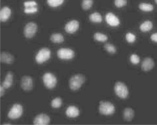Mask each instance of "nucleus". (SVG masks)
<instances>
[{"label":"nucleus","instance_id":"f257e3e1","mask_svg":"<svg viewBox=\"0 0 157 125\" xmlns=\"http://www.w3.org/2000/svg\"><path fill=\"white\" fill-rule=\"evenodd\" d=\"M85 81L84 76L81 75H77L72 77L69 82L70 87L73 90L79 89Z\"/></svg>","mask_w":157,"mask_h":125},{"label":"nucleus","instance_id":"473e14b6","mask_svg":"<svg viewBox=\"0 0 157 125\" xmlns=\"http://www.w3.org/2000/svg\"><path fill=\"white\" fill-rule=\"evenodd\" d=\"M151 38L152 41L157 43V33L153 34L151 36Z\"/></svg>","mask_w":157,"mask_h":125},{"label":"nucleus","instance_id":"cd10ccee","mask_svg":"<svg viewBox=\"0 0 157 125\" xmlns=\"http://www.w3.org/2000/svg\"><path fill=\"white\" fill-rule=\"evenodd\" d=\"M130 60L131 62L134 64H137L139 63L140 62L139 57L136 55L133 54L130 56Z\"/></svg>","mask_w":157,"mask_h":125},{"label":"nucleus","instance_id":"20e7f679","mask_svg":"<svg viewBox=\"0 0 157 125\" xmlns=\"http://www.w3.org/2000/svg\"><path fill=\"white\" fill-rule=\"evenodd\" d=\"M99 110L101 114L109 115L114 113L115 109L112 103L108 102H101L100 103Z\"/></svg>","mask_w":157,"mask_h":125},{"label":"nucleus","instance_id":"1a4fd4ad","mask_svg":"<svg viewBox=\"0 0 157 125\" xmlns=\"http://www.w3.org/2000/svg\"><path fill=\"white\" fill-rule=\"evenodd\" d=\"M22 88L25 91H29L33 88V81L32 78L28 76L22 77L21 82Z\"/></svg>","mask_w":157,"mask_h":125},{"label":"nucleus","instance_id":"39448f33","mask_svg":"<svg viewBox=\"0 0 157 125\" xmlns=\"http://www.w3.org/2000/svg\"><path fill=\"white\" fill-rule=\"evenodd\" d=\"M51 51L47 48L41 49L38 52L36 57L37 62L41 64L48 61L51 56Z\"/></svg>","mask_w":157,"mask_h":125},{"label":"nucleus","instance_id":"f3484780","mask_svg":"<svg viewBox=\"0 0 157 125\" xmlns=\"http://www.w3.org/2000/svg\"><path fill=\"white\" fill-rule=\"evenodd\" d=\"M66 113L68 117L75 118L78 116L79 115V111L76 107L71 106L67 108Z\"/></svg>","mask_w":157,"mask_h":125},{"label":"nucleus","instance_id":"dca6fc26","mask_svg":"<svg viewBox=\"0 0 157 125\" xmlns=\"http://www.w3.org/2000/svg\"><path fill=\"white\" fill-rule=\"evenodd\" d=\"M13 75L11 72H9L6 74L4 81L2 84V86L5 89L10 88L13 83Z\"/></svg>","mask_w":157,"mask_h":125},{"label":"nucleus","instance_id":"f03ea898","mask_svg":"<svg viewBox=\"0 0 157 125\" xmlns=\"http://www.w3.org/2000/svg\"><path fill=\"white\" fill-rule=\"evenodd\" d=\"M43 80L46 87L50 89L54 88L57 84L56 78L50 73H47L44 75Z\"/></svg>","mask_w":157,"mask_h":125},{"label":"nucleus","instance_id":"72a5a7b5","mask_svg":"<svg viewBox=\"0 0 157 125\" xmlns=\"http://www.w3.org/2000/svg\"><path fill=\"white\" fill-rule=\"evenodd\" d=\"M5 88L2 86H1L0 87V95H1V97L3 96L4 93Z\"/></svg>","mask_w":157,"mask_h":125},{"label":"nucleus","instance_id":"f704fd0d","mask_svg":"<svg viewBox=\"0 0 157 125\" xmlns=\"http://www.w3.org/2000/svg\"><path fill=\"white\" fill-rule=\"evenodd\" d=\"M11 124H10L9 123H8V124H7V123H6V124H4V125H10Z\"/></svg>","mask_w":157,"mask_h":125},{"label":"nucleus","instance_id":"7c9ffc66","mask_svg":"<svg viewBox=\"0 0 157 125\" xmlns=\"http://www.w3.org/2000/svg\"><path fill=\"white\" fill-rule=\"evenodd\" d=\"M24 4L25 8L34 7L37 5L36 2L34 1L25 2Z\"/></svg>","mask_w":157,"mask_h":125},{"label":"nucleus","instance_id":"6e6552de","mask_svg":"<svg viewBox=\"0 0 157 125\" xmlns=\"http://www.w3.org/2000/svg\"><path fill=\"white\" fill-rule=\"evenodd\" d=\"M58 57L62 60H70L74 56V52L70 49L61 48L57 52Z\"/></svg>","mask_w":157,"mask_h":125},{"label":"nucleus","instance_id":"4be33fe9","mask_svg":"<svg viewBox=\"0 0 157 125\" xmlns=\"http://www.w3.org/2000/svg\"><path fill=\"white\" fill-rule=\"evenodd\" d=\"M139 7L141 10L146 12L152 11L154 8L152 5L146 3H141L139 5Z\"/></svg>","mask_w":157,"mask_h":125},{"label":"nucleus","instance_id":"b1692460","mask_svg":"<svg viewBox=\"0 0 157 125\" xmlns=\"http://www.w3.org/2000/svg\"><path fill=\"white\" fill-rule=\"evenodd\" d=\"M94 38L97 41L104 42L107 41L108 37L106 36L101 33H96L94 35Z\"/></svg>","mask_w":157,"mask_h":125},{"label":"nucleus","instance_id":"393cba45","mask_svg":"<svg viewBox=\"0 0 157 125\" xmlns=\"http://www.w3.org/2000/svg\"><path fill=\"white\" fill-rule=\"evenodd\" d=\"M64 0H47L49 5L51 7H56L62 4Z\"/></svg>","mask_w":157,"mask_h":125},{"label":"nucleus","instance_id":"c756f323","mask_svg":"<svg viewBox=\"0 0 157 125\" xmlns=\"http://www.w3.org/2000/svg\"><path fill=\"white\" fill-rule=\"evenodd\" d=\"M126 39L127 41L130 43L134 42L135 40L136 37L133 34L131 33H128L126 36Z\"/></svg>","mask_w":157,"mask_h":125},{"label":"nucleus","instance_id":"a211bd4d","mask_svg":"<svg viewBox=\"0 0 157 125\" xmlns=\"http://www.w3.org/2000/svg\"><path fill=\"white\" fill-rule=\"evenodd\" d=\"M135 115L134 111L130 108H127L124 111V118L126 121H129L133 119Z\"/></svg>","mask_w":157,"mask_h":125},{"label":"nucleus","instance_id":"423d86ee","mask_svg":"<svg viewBox=\"0 0 157 125\" xmlns=\"http://www.w3.org/2000/svg\"><path fill=\"white\" fill-rule=\"evenodd\" d=\"M23 107L21 105L16 104L13 106L8 114V117L11 119L14 120L20 117L23 113Z\"/></svg>","mask_w":157,"mask_h":125},{"label":"nucleus","instance_id":"c85d7f7f","mask_svg":"<svg viewBox=\"0 0 157 125\" xmlns=\"http://www.w3.org/2000/svg\"><path fill=\"white\" fill-rule=\"evenodd\" d=\"M127 3V0H115V4L117 7L120 8L126 5Z\"/></svg>","mask_w":157,"mask_h":125},{"label":"nucleus","instance_id":"2eb2a0df","mask_svg":"<svg viewBox=\"0 0 157 125\" xmlns=\"http://www.w3.org/2000/svg\"><path fill=\"white\" fill-rule=\"evenodd\" d=\"M0 60L2 62L7 64H11L14 61V58L8 53H1L0 56Z\"/></svg>","mask_w":157,"mask_h":125},{"label":"nucleus","instance_id":"bb28decb","mask_svg":"<svg viewBox=\"0 0 157 125\" xmlns=\"http://www.w3.org/2000/svg\"><path fill=\"white\" fill-rule=\"evenodd\" d=\"M104 48L109 53L114 54L116 51V49L113 45L110 44H107L104 46Z\"/></svg>","mask_w":157,"mask_h":125},{"label":"nucleus","instance_id":"a878e982","mask_svg":"<svg viewBox=\"0 0 157 125\" xmlns=\"http://www.w3.org/2000/svg\"><path fill=\"white\" fill-rule=\"evenodd\" d=\"M93 3V0H83L82 7L84 10H88L91 8Z\"/></svg>","mask_w":157,"mask_h":125},{"label":"nucleus","instance_id":"f8f14e48","mask_svg":"<svg viewBox=\"0 0 157 125\" xmlns=\"http://www.w3.org/2000/svg\"><path fill=\"white\" fill-rule=\"evenodd\" d=\"M106 20L108 24L111 26H116L120 24L119 18L112 13H109L106 15Z\"/></svg>","mask_w":157,"mask_h":125},{"label":"nucleus","instance_id":"4468645a","mask_svg":"<svg viewBox=\"0 0 157 125\" xmlns=\"http://www.w3.org/2000/svg\"><path fill=\"white\" fill-rule=\"evenodd\" d=\"M11 14L10 9L7 7L2 8L0 12V20L3 22L7 21L10 18Z\"/></svg>","mask_w":157,"mask_h":125},{"label":"nucleus","instance_id":"9b49d317","mask_svg":"<svg viewBox=\"0 0 157 125\" xmlns=\"http://www.w3.org/2000/svg\"><path fill=\"white\" fill-rule=\"evenodd\" d=\"M79 23L76 20L71 21L68 22L65 26V31L70 34L73 33L79 27Z\"/></svg>","mask_w":157,"mask_h":125},{"label":"nucleus","instance_id":"ddd939ff","mask_svg":"<svg viewBox=\"0 0 157 125\" xmlns=\"http://www.w3.org/2000/svg\"><path fill=\"white\" fill-rule=\"evenodd\" d=\"M154 66V63L151 58H147L143 61L141 65L143 70L145 71H148L152 70Z\"/></svg>","mask_w":157,"mask_h":125},{"label":"nucleus","instance_id":"aec40b11","mask_svg":"<svg viewBox=\"0 0 157 125\" xmlns=\"http://www.w3.org/2000/svg\"><path fill=\"white\" fill-rule=\"evenodd\" d=\"M153 27V24L151 22L147 21L144 22L140 26V29L143 32H147L151 30Z\"/></svg>","mask_w":157,"mask_h":125},{"label":"nucleus","instance_id":"6ab92c4d","mask_svg":"<svg viewBox=\"0 0 157 125\" xmlns=\"http://www.w3.org/2000/svg\"><path fill=\"white\" fill-rule=\"evenodd\" d=\"M50 39L52 42L56 43H62L64 40L63 36L60 33H55L52 35Z\"/></svg>","mask_w":157,"mask_h":125},{"label":"nucleus","instance_id":"0eeeda50","mask_svg":"<svg viewBox=\"0 0 157 125\" xmlns=\"http://www.w3.org/2000/svg\"><path fill=\"white\" fill-rule=\"evenodd\" d=\"M37 25L34 22L28 23L25 26L24 29L25 36L28 38H31L35 35L37 30Z\"/></svg>","mask_w":157,"mask_h":125},{"label":"nucleus","instance_id":"2f4dec72","mask_svg":"<svg viewBox=\"0 0 157 125\" xmlns=\"http://www.w3.org/2000/svg\"><path fill=\"white\" fill-rule=\"evenodd\" d=\"M37 9L34 7L25 8L24 10V12L27 14H31L37 12Z\"/></svg>","mask_w":157,"mask_h":125},{"label":"nucleus","instance_id":"412c9836","mask_svg":"<svg viewBox=\"0 0 157 125\" xmlns=\"http://www.w3.org/2000/svg\"><path fill=\"white\" fill-rule=\"evenodd\" d=\"M91 21L94 23H100L102 21V18L100 14L99 13L96 12L91 14L89 17Z\"/></svg>","mask_w":157,"mask_h":125},{"label":"nucleus","instance_id":"c9c22d12","mask_svg":"<svg viewBox=\"0 0 157 125\" xmlns=\"http://www.w3.org/2000/svg\"><path fill=\"white\" fill-rule=\"evenodd\" d=\"M156 3L157 4V0H155Z\"/></svg>","mask_w":157,"mask_h":125},{"label":"nucleus","instance_id":"9d476101","mask_svg":"<svg viewBox=\"0 0 157 125\" xmlns=\"http://www.w3.org/2000/svg\"><path fill=\"white\" fill-rule=\"evenodd\" d=\"M49 117L47 115L42 114L37 115L34 120V124L36 125H46L49 124Z\"/></svg>","mask_w":157,"mask_h":125},{"label":"nucleus","instance_id":"7ed1b4c3","mask_svg":"<svg viewBox=\"0 0 157 125\" xmlns=\"http://www.w3.org/2000/svg\"><path fill=\"white\" fill-rule=\"evenodd\" d=\"M115 93L117 96L122 98H126L129 95V91L126 85L123 83L118 82L116 83L114 87Z\"/></svg>","mask_w":157,"mask_h":125},{"label":"nucleus","instance_id":"5701e85b","mask_svg":"<svg viewBox=\"0 0 157 125\" xmlns=\"http://www.w3.org/2000/svg\"><path fill=\"white\" fill-rule=\"evenodd\" d=\"M62 101L60 98L57 97L54 98L51 102V106L55 108H60L61 106Z\"/></svg>","mask_w":157,"mask_h":125}]
</instances>
